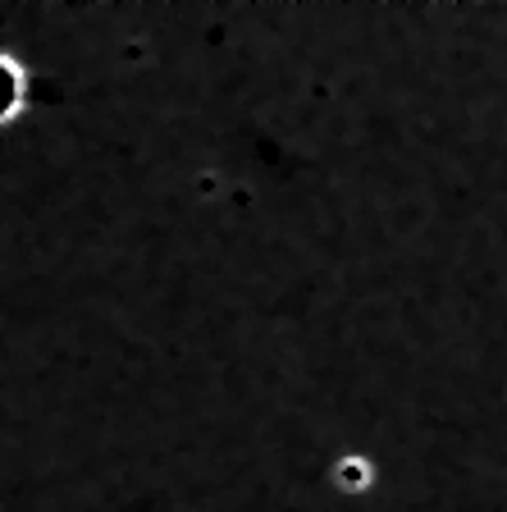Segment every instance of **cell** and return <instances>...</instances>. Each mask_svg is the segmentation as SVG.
Listing matches in <instances>:
<instances>
[{"instance_id":"cell-1","label":"cell","mask_w":507,"mask_h":512,"mask_svg":"<svg viewBox=\"0 0 507 512\" xmlns=\"http://www.w3.org/2000/svg\"><path fill=\"white\" fill-rule=\"evenodd\" d=\"M23 101H28V69L10 51H0V124L19 119Z\"/></svg>"}]
</instances>
